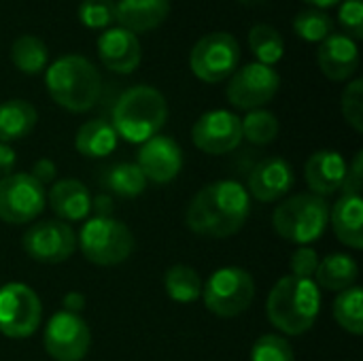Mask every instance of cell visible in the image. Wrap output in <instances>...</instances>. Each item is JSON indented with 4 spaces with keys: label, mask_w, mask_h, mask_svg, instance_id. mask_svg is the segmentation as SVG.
<instances>
[{
    "label": "cell",
    "mask_w": 363,
    "mask_h": 361,
    "mask_svg": "<svg viewBox=\"0 0 363 361\" xmlns=\"http://www.w3.org/2000/svg\"><path fill=\"white\" fill-rule=\"evenodd\" d=\"M251 198L236 181H215L202 187L187 206L185 223L198 236L228 238L249 219Z\"/></svg>",
    "instance_id": "1"
},
{
    "label": "cell",
    "mask_w": 363,
    "mask_h": 361,
    "mask_svg": "<svg viewBox=\"0 0 363 361\" xmlns=\"http://www.w3.org/2000/svg\"><path fill=\"white\" fill-rule=\"evenodd\" d=\"M270 323L287 336L308 332L321 313V289L311 279L283 277L270 289L266 302Z\"/></svg>",
    "instance_id": "2"
},
{
    "label": "cell",
    "mask_w": 363,
    "mask_h": 361,
    "mask_svg": "<svg viewBox=\"0 0 363 361\" xmlns=\"http://www.w3.org/2000/svg\"><path fill=\"white\" fill-rule=\"evenodd\" d=\"M47 91L62 109L70 113L89 111L102 89V79L98 68L83 55L68 53L57 57L45 74Z\"/></svg>",
    "instance_id": "3"
},
{
    "label": "cell",
    "mask_w": 363,
    "mask_h": 361,
    "mask_svg": "<svg viewBox=\"0 0 363 361\" xmlns=\"http://www.w3.org/2000/svg\"><path fill=\"white\" fill-rule=\"evenodd\" d=\"M168 119V104L160 89L151 85H134L123 91L113 109V128L128 143H145L153 138Z\"/></svg>",
    "instance_id": "4"
},
{
    "label": "cell",
    "mask_w": 363,
    "mask_h": 361,
    "mask_svg": "<svg viewBox=\"0 0 363 361\" xmlns=\"http://www.w3.org/2000/svg\"><path fill=\"white\" fill-rule=\"evenodd\" d=\"M330 223V206L325 198L315 194H296L281 202L272 215L274 232L300 247L319 240Z\"/></svg>",
    "instance_id": "5"
},
{
    "label": "cell",
    "mask_w": 363,
    "mask_h": 361,
    "mask_svg": "<svg viewBox=\"0 0 363 361\" xmlns=\"http://www.w3.org/2000/svg\"><path fill=\"white\" fill-rule=\"evenodd\" d=\"M77 245L87 262L96 266H117L134 251L132 230L113 217H94L83 223Z\"/></svg>",
    "instance_id": "6"
},
{
    "label": "cell",
    "mask_w": 363,
    "mask_h": 361,
    "mask_svg": "<svg viewBox=\"0 0 363 361\" xmlns=\"http://www.w3.org/2000/svg\"><path fill=\"white\" fill-rule=\"evenodd\" d=\"M206 309L223 319H232L249 311L255 298L253 277L238 266H225L215 270L202 287Z\"/></svg>",
    "instance_id": "7"
},
{
    "label": "cell",
    "mask_w": 363,
    "mask_h": 361,
    "mask_svg": "<svg viewBox=\"0 0 363 361\" xmlns=\"http://www.w3.org/2000/svg\"><path fill=\"white\" fill-rule=\"evenodd\" d=\"M240 64V45L228 32H211L202 36L191 53L189 68L204 83H221L236 72Z\"/></svg>",
    "instance_id": "8"
},
{
    "label": "cell",
    "mask_w": 363,
    "mask_h": 361,
    "mask_svg": "<svg viewBox=\"0 0 363 361\" xmlns=\"http://www.w3.org/2000/svg\"><path fill=\"white\" fill-rule=\"evenodd\" d=\"M43 319V304L36 291L23 283L0 287V332L6 338H30Z\"/></svg>",
    "instance_id": "9"
},
{
    "label": "cell",
    "mask_w": 363,
    "mask_h": 361,
    "mask_svg": "<svg viewBox=\"0 0 363 361\" xmlns=\"http://www.w3.org/2000/svg\"><path fill=\"white\" fill-rule=\"evenodd\" d=\"M45 209V187L30 172L0 179V221L21 226L34 221Z\"/></svg>",
    "instance_id": "10"
},
{
    "label": "cell",
    "mask_w": 363,
    "mask_h": 361,
    "mask_svg": "<svg viewBox=\"0 0 363 361\" xmlns=\"http://www.w3.org/2000/svg\"><path fill=\"white\" fill-rule=\"evenodd\" d=\"M281 87V77L272 66L251 62L238 68L228 83L225 96L240 111H255L268 104Z\"/></svg>",
    "instance_id": "11"
},
{
    "label": "cell",
    "mask_w": 363,
    "mask_h": 361,
    "mask_svg": "<svg viewBox=\"0 0 363 361\" xmlns=\"http://www.w3.org/2000/svg\"><path fill=\"white\" fill-rule=\"evenodd\" d=\"M26 255L40 264H62L77 249V234L66 221H40L26 230L21 238Z\"/></svg>",
    "instance_id": "12"
},
{
    "label": "cell",
    "mask_w": 363,
    "mask_h": 361,
    "mask_svg": "<svg viewBox=\"0 0 363 361\" xmlns=\"http://www.w3.org/2000/svg\"><path fill=\"white\" fill-rule=\"evenodd\" d=\"M45 351L55 361H81L91 347V332L77 313H55L43 334Z\"/></svg>",
    "instance_id": "13"
},
{
    "label": "cell",
    "mask_w": 363,
    "mask_h": 361,
    "mask_svg": "<svg viewBox=\"0 0 363 361\" xmlns=\"http://www.w3.org/2000/svg\"><path fill=\"white\" fill-rule=\"evenodd\" d=\"M191 138L194 145L208 155L230 153L242 143L240 117L223 109L208 111L194 123Z\"/></svg>",
    "instance_id": "14"
},
{
    "label": "cell",
    "mask_w": 363,
    "mask_h": 361,
    "mask_svg": "<svg viewBox=\"0 0 363 361\" xmlns=\"http://www.w3.org/2000/svg\"><path fill=\"white\" fill-rule=\"evenodd\" d=\"M136 166L140 168L147 181L170 183L179 177L183 168V151L170 136L155 134L153 138L140 145Z\"/></svg>",
    "instance_id": "15"
},
{
    "label": "cell",
    "mask_w": 363,
    "mask_h": 361,
    "mask_svg": "<svg viewBox=\"0 0 363 361\" xmlns=\"http://www.w3.org/2000/svg\"><path fill=\"white\" fill-rule=\"evenodd\" d=\"M98 55L111 72L130 74L140 66L143 47L136 34L123 28H106L98 38Z\"/></svg>",
    "instance_id": "16"
},
{
    "label": "cell",
    "mask_w": 363,
    "mask_h": 361,
    "mask_svg": "<svg viewBox=\"0 0 363 361\" xmlns=\"http://www.w3.org/2000/svg\"><path fill=\"white\" fill-rule=\"evenodd\" d=\"M294 181L296 177L287 160L266 157L251 170L247 194H251L259 202H277L279 198L289 194Z\"/></svg>",
    "instance_id": "17"
},
{
    "label": "cell",
    "mask_w": 363,
    "mask_h": 361,
    "mask_svg": "<svg viewBox=\"0 0 363 361\" xmlns=\"http://www.w3.org/2000/svg\"><path fill=\"white\" fill-rule=\"evenodd\" d=\"M319 68L330 81H347L359 66V47L342 32H332L319 43Z\"/></svg>",
    "instance_id": "18"
},
{
    "label": "cell",
    "mask_w": 363,
    "mask_h": 361,
    "mask_svg": "<svg viewBox=\"0 0 363 361\" xmlns=\"http://www.w3.org/2000/svg\"><path fill=\"white\" fill-rule=\"evenodd\" d=\"M304 174H306L311 194L325 198L342 187V181L347 174V162L338 151L321 149L308 157Z\"/></svg>",
    "instance_id": "19"
},
{
    "label": "cell",
    "mask_w": 363,
    "mask_h": 361,
    "mask_svg": "<svg viewBox=\"0 0 363 361\" xmlns=\"http://www.w3.org/2000/svg\"><path fill=\"white\" fill-rule=\"evenodd\" d=\"M170 13V0H117L115 21L119 28L140 34L151 32L166 21Z\"/></svg>",
    "instance_id": "20"
},
{
    "label": "cell",
    "mask_w": 363,
    "mask_h": 361,
    "mask_svg": "<svg viewBox=\"0 0 363 361\" xmlns=\"http://www.w3.org/2000/svg\"><path fill=\"white\" fill-rule=\"evenodd\" d=\"M49 206L60 221H85L91 213V194L77 179H62L49 189Z\"/></svg>",
    "instance_id": "21"
},
{
    "label": "cell",
    "mask_w": 363,
    "mask_h": 361,
    "mask_svg": "<svg viewBox=\"0 0 363 361\" xmlns=\"http://www.w3.org/2000/svg\"><path fill=\"white\" fill-rule=\"evenodd\" d=\"M332 228L338 240L355 251L363 247V200L362 196L342 194L330 211Z\"/></svg>",
    "instance_id": "22"
},
{
    "label": "cell",
    "mask_w": 363,
    "mask_h": 361,
    "mask_svg": "<svg viewBox=\"0 0 363 361\" xmlns=\"http://www.w3.org/2000/svg\"><path fill=\"white\" fill-rule=\"evenodd\" d=\"M117 140L119 136L113 123H108L106 119H91L79 128L74 136V147L83 157H106L115 151Z\"/></svg>",
    "instance_id": "23"
},
{
    "label": "cell",
    "mask_w": 363,
    "mask_h": 361,
    "mask_svg": "<svg viewBox=\"0 0 363 361\" xmlns=\"http://www.w3.org/2000/svg\"><path fill=\"white\" fill-rule=\"evenodd\" d=\"M357 277H359V266L353 257L345 253H332L319 260L315 283L319 285V289L323 287L328 291H345L355 285Z\"/></svg>",
    "instance_id": "24"
},
{
    "label": "cell",
    "mask_w": 363,
    "mask_h": 361,
    "mask_svg": "<svg viewBox=\"0 0 363 361\" xmlns=\"http://www.w3.org/2000/svg\"><path fill=\"white\" fill-rule=\"evenodd\" d=\"M38 121L36 109L28 100H6L0 104V143H13L28 136Z\"/></svg>",
    "instance_id": "25"
},
{
    "label": "cell",
    "mask_w": 363,
    "mask_h": 361,
    "mask_svg": "<svg viewBox=\"0 0 363 361\" xmlns=\"http://www.w3.org/2000/svg\"><path fill=\"white\" fill-rule=\"evenodd\" d=\"M11 62L23 74H38L40 70H45L49 62V53H47L45 43L38 36L23 34L15 38L11 45Z\"/></svg>",
    "instance_id": "26"
},
{
    "label": "cell",
    "mask_w": 363,
    "mask_h": 361,
    "mask_svg": "<svg viewBox=\"0 0 363 361\" xmlns=\"http://www.w3.org/2000/svg\"><path fill=\"white\" fill-rule=\"evenodd\" d=\"M164 287H166L168 298L179 302V304H189V302H194V300H198L202 296L200 274L194 268L185 266V264H177V266L166 270Z\"/></svg>",
    "instance_id": "27"
},
{
    "label": "cell",
    "mask_w": 363,
    "mask_h": 361,
    "mask_svg": "<svg viewBox=\"0 0 363 361\" xmlns=\"http://www.w3.org/2000/svg\"><path fill=\"white\" fill-rule=\"evenodd\" d=\"M249 47L259 64L274 66L285 53V40L281 32L270 23H255L249 30Z\"/></svg>",
    "instance_id": "28"
},
{
    "label": "cell",
    "mask_w": 363,
    "mask_h": 361,
    "mask_svg": "<svg viewBox=\"0 0 363 361\" xmlns=\"http://www.w3.org/2000/svg\"><path fill=\"white\" fill-rule=\"evenodd\" d=\"M334 319L342 330L353 336L363 334V294L362 287L353 285L338 294L334 300Z\"/></svg>",
    "instance_id": "29"
},
{
    "label": "cell",
    "mask_w": 363,
    "mask_h": 361,
    "mask_svg": "<svg viewBox=\"0 0 363 361\" xmlns=\"http://www.w3.org/2000/svg\"><path fill=\"white\" fill-rule=\"evenodd\" d=\"M104 185L121 198H136L145 191L147 179L136 164L121 162L104 172Z\"/></svg>",
    "instance_id": "30"
},
{
    "label": "cell",
    "mask_w": 363,
    "mask_h": 361,
    "mask_svg": "<svg viewBox=\"0 0 363 361\" xmlns=\"http://www.w3.org/2000/svg\"><path fill=\"white\" fill-rule=\"evenodd\" d=\"M240 126H242V138H247L251 145H257V147H266L274 143L281 132V123L277 115L264 109L249 111L247 117L240 119Z\"/></svg>",
    "instance_id": "31"
},
{
    "label": "cell",
    "mask_w": 363,
    "mask_h": 361,
    "mask_svg": "<svg viewBox=\"0 0 363 361\" xmlns=\"http://www.w3.org/2000/svg\"><path fill=\"white\" fill-rule=\"evenodd\" d=\"M294 32L306 43H321L334 32V21L330 13L308 6L294 17Z\"/></svg>",
    "instance_id": "32"
},
{
    "label": "cell",
    "mask_w": 363,
    "mask_h": 361,
    "mask_svg": "<svg viewBox=\"0 0 363 361\" xmlns=\"http://www.w3.org/2000/svg\"><path fill=\"white\" fill-rule=\"evenodd\" d=\"M251 361H296V353L287 338L279 334H266L255 340Z\"/></svg>",
    "instance_id": "33"
},
{
    "label": "cell",
    "mask_w": 363,
    "mask_h": 361,
    "mask_svg": "<svg viewBox=\"0 0 363 361\" xmlns=\"http://www.w3.org/2000/svg\"><path fill=\"white\" fill-rule=\"evenodd\" d=\"M79 19L89 30H106L115 21V0H83Z\"/></svg>",
    "instance_id": "34"
},
{
    "label": "cell",
    "mask_w": 363,
    "mask_h": 361,
    "mask_svg": "<svg viewBox=\"0 0 363 361\" xmlns=\"http://www.w3.org/2000/svg\"><path fill=\"white\" fill-rule=\"evenodd\" d=\"M342 115L347 119V123L355 130L363 132V81L362 79H353L347 89L342 91Z\"/></svg>",
    "instance_id": "35"
},
{
    "label": "cell",
    "mask_w": 363,
    "mask_h": 361,
    "mask_svg": "<svg viewBox=\"0 0 363 361\" xmlns=\"http://www.w3.org/2000/svg\"><path fill=\"white\" fill-rule=\"evenodd\" d=\"M338 21L342 26V34L353 38L355 43L363 38V2L362 0H342L338 9Z\"/></svg>",
    "instance_id": "36"
},
{
    "label": "cell",
    "mask_w": 363,
    "mask_h": 361,
    "mask_svg": "<svg viewBox=\"0 0 363 361\" xmlns=\"http://www.w3.org/2000/svg\"><path fill=\"white\" fill-rule=\"evenodd\" d=\"M291 274L300 277V279H315L317 268H319V255L313 247H300L294 255H291Z\"/></svg>",
    "instance_id": "37"
},
{
    "label": "cell",
    "mask_w": 363,
    "mask_h": 361,
    "mask_svg": "<svg viewBox=\"0 0 363 361\" xmlns=\"http://www.w3.org/2000/svg\"><path fill=\"white\" fill-rule=\"evenodd\" d=\"M363 187V153L357 151L353 162L347 164V174H345V181H342V191L349 194V196H362Z\"/></svg>",
    "instance_id": "38"
},
{
    "label": "cell",
    "mask_w": 363,
    "mask_h": 361,
    "mask_svg": "<svg viewBox=\"0 0 363 361\" xmlns=\"http://www.w3.org/2000/svg\"><path fill=\"white\" fill-rule=\"evenodd\" d=\"M55 164L51 162V160H38V162H34V168H32V177L40 183V185H45V183H51L53 181V177H55Z\"/></svg>",
    "instance_id": "39"
},
{
    "label": "cell",
    "mask_w": 363,
    "mask_h": 361,
    "mask_svg": "<svg viewBox=\"0 0 363 361\" xmlns=\"http://www.w3.org/2000/svg\"><path fill=\"white\" fill-rule=\"evenodd\" d=\"M15 151L11 149V145L6 143H0V179L13 174V168H15Z\"/></svg>",
    "instance_id": "40"
},
{
    "label": "cell",
    "mask_w": 363,
    "mask_h": 361,
    "mask_svg": "<svg viewBox=\"0 0 363 361\" xmlns=\"http://www.w3.org/2000/svg\"><path fill=\"white\" fill-rule=\"evenodd\" d=\"M83 304H85V298L81 296V294H68L66 298H64V309L68 311V313H77L79 315V311L83 309Z\"/></svg>",
    "instance_id": "41"
},
{
    "label": "cell",
    "mask_w": 363,
    "mask_h": 361,
    "mask_svg": "<svg viewBox=\"0 0 363 361\" xmlns=\"http://www.w3.org/2000/svg\"><path fill=\"white\" fill-rule=\"evenodd\" d=\"M91 204H98V206H91V209H96V217H108V213H111V198H106V196H100V198H96V200H91Z\"/></svg>",
    "instance_id": "42"
},
{
    "label": "cell",
    "mask_w": 363,
    "mask_h": 361,
    "mask_svg": "<svg viewBox=\"0 0 363 361\" xmlns=\"http://www.w3.org/2000/svg\"><path fill=\"white\" fill-rule=\"evenodd\" d=\"M306 4H311L313 9H321V11H325V9H330V6H336V4H340L342 0H304Z\"/></svg>",
    "instance_id": "43"
},
{
    "label": "cell",
    "mask_w": 363,
    "mask_h": 361,
    "mask_svg": "<svg viewBox=\"0 0 363 361\" xmlns=\"http://www.w3.org/2000/svg\"><path fill=\"white\" fill-rule=\"evenodd\" d=\"M240 4H245V6H255V4H259V2H264V0H238Z\"/></svg>",
    "instance_id": "44"
}]
</instances>
